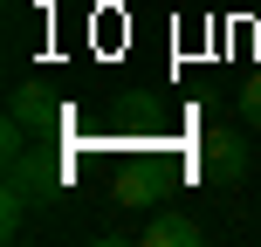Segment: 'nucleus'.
Returning <instances> with one entry per match:
<instances>
[{"instance_id":"nucleus-1","label":"nucleus","mask_w":261,"mask_h":247,"mask_svg":"<svg viewBox=\"0 0 261 247\" xmlns=\"http://www.w3.org/2000/svg\"><path fill=\"white\" fill-rule=\"evenodd\" d=\"M248 138H241V130H206V138H199V172H206L213 185H241L248 179Z\"/></svg>"},{"instance_id":"nucleus-2","label":"nucleus","mask_w":261,"mask_h":247,"mask_svg":"<svg viewBox=\"0 0 261 247\" xmlns=\"http://www.w3.org/2000/svg\"><path fill=\"white\" fill-rule=\"evenodd\" d=\"M110 193H117V206H130V213H151L158 199H165V172H158L151 158H124Z\"/></svg>"},{"instance_id":"nucleus-3","label":"nucleus","mask_w":261,"mask_h":247,"mask_svg":"<svg viewBox=\"0 0 261 247\" xmlns=\"http://www.w3.org/2000/svg\"><path fill=\"white\" fill-rule=\"evenodd\" d=\"M7 117H14V124H28V130H48V124H55V96L41 90V83H28V90H14Z\"/></svg>"},{"instance_id":"nucleus-4","label":"nucleus","mask_w":261,"mask_h":247,"mask_svg":"<svg viewBox=\"0 0 261 247\" xmlns=\"http://www.w3.org/2000/svg\"><path fill=\"white\" fill-rule=\"evenodd\" d=\"M144 247H199V220L158 213V220H144Z\"/></svg>"},{"instance_id":"nucleus-5","label":"nucleus","mask_w":261,"mask_h":247,"mask_svg":"<svg viewBox=\"0 0 261 247\" xmlns=\"http://www.w3.org/2000/svg\"><path fill=\"white\" fill-rule=\"evenodd\" d=\"M234 103H241V117H248V124H261V69H248V76H241Z\"/></svg>"}]
</instances>
